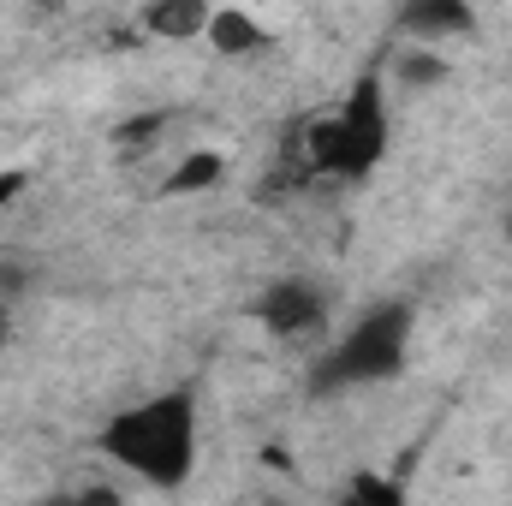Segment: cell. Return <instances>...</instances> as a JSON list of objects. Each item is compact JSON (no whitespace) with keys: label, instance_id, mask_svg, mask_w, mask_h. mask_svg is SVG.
<instances>
[{"label":"cell","instance_id":"1","mask_svg":"<svg viewBox=\"0 0 512 506\" xmlns=\"http://www.w3.org/2000/svg\"><path fill=\"white\" fill-rule=\"evenodd\" d=\"M102 453L155 489H179L197 471V399L191 393H155V399L120 411L102 429Z\"/></svg>","mask_w":512,"mask_h":506},{"label":"cell","instance_id":"2","mask_svg":"<svg viewBox=\"0 0 512 506\" xmlns=\"http://www.w3.org/2000/svg\"><path fill=\"white\" fill-rule=\"evenodd\" d=\"M387 137H393L387 131V90H382V78L370 72V78L352 84V96L334 114H322L316 126L304 131V167L334 173V179H364V173L382 167Z\"/></svg>","mask_w":512,"mask_h":506},{"label":"cell","instance_id":"3","mask_svg":"<svg viewBox=\"0 0 512 506\" xmlns=\"http://www.w3.org/2000/svg\"><path fill=\"white\" fill-rule=\"evenodd\" d=\"M405 352H411V310L405 304H376L370 316L352 322V334H340L322 364L310 370L316 393H346V387H376L393 381L405 370Z\"/></svg>","mask_w":512,"mask_h":506},{"label":"cell","instance_id":"4","mask_svg":"<svg viewBox=\"0 0 512 506\" xmlns=\"http://www.w3.org/2000/svg\"><path fill=\"white\" fill-rule=\"evenodd\" d=\"M256 322H262L274 340H304V334H316V328L328 322V298H322L316 280L286 274V280H274V286L256 298Z\"/></svg>","mask_w":512,"mask_h":506},{"label":"cell","instance_id":"5","mask_svg":"<svg viewBox=\"0 0 512 506\" xmlns=\"http://www.w3.org/2000/svg\"><path fill=\"white\" fill-rule=\"evenodd\" d=\"M393 24H399L405 42H417V48H441V42L471 36V30H477V12H471V0H399Z\"/></svg>","mask_w":512,"mask_h":506},{"label":"cell","instance_id":"6","mask_svg":"<svg viewBox=\"0 0 512 506\" xmlns=\"http://www.w3.org/2000/svg\"><path fill=\"white\" fill-rule=\"evenodd\" d=\"M203 42L221 54V60H245V54H262V48H274V30L256 18L251 6H215L209 12V30H203Z\"/></svg>","mask_w":512,"mask_h":506},{"label":"cell","instance_id":"7","mask_svg":"<svg viewBox=\"0 0 512 506\" xmlns=\"http://www.w3.org/2000/svg\"><path fill=\"white\" fill-rule=\"evenodd\" d=\"M209 12H215V0H149L137 24L155 42H197L209 30Z\"/></svg>","mask_w":512,"mask_h":506},{"label":"cell","instance_id":"8","mask_svg":"<svg viewBox=\"0 0 512 506\" xmlns=\"http://www.w3.org/2000/svg\"><path fill=\"white\" fill-rule=\"evenodd\" d=\"M227 173V155L221 149H191L167 179H161V197H197V191H215Z\"/></svg>","mask_w":512,"mask_h":506},{"label":"cell","instance_id":"9","mask_svg":"<svg viewBox=\"0 0 512 506\" xmlns=\"http://www.w3.org/2000/svg\"><path fill=\"white\" fill-rule=\"evenodd\" d=\"M346 495H352V501H399L405 489H399V483H382V477H352Z\"/></svg>","mask_w":512,"mask_h":506},{"label":"cell","instance_id":"10","mask_svg":"<svg viewBox=\"0 0 512 506\" xmlns=\"http://www.w3.org/2000/svg\"><path fill=\"white\" fill-rule=\"evenodd\" d=\"M24 185H30V173H24V167H0V215H6V203H12V197H24Z\"/></svg>","mask_w":512,"mask_h":506},{"label":"cell","instance_id":"11","mask_svg":"<svg viewBox=\"0 0 512 506\" xmlns=\"http://www.w3.org/2000/svg\"><path fill=\"white\" fill-rule=\"evenodd\" d=\"M6 340H12V316H6V304H0V358H6Z\"/></svg>","mask_w":512,"mask_h":506},{"label":"cell","instance_id":"12","mask_svg":"<svg viewBox=\"0 0 512 506\" xmlns=\"http://www.w3.org/2000/svg\"><path fill=\"white\" fill-rule=\"evenodd\" d=\"M507 239H512V215H507Z\"/></svg>","mask_w":512,"mask_h":506}]
</instances>
